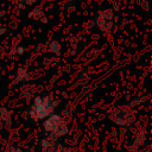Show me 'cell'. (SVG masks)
I'll return each mask as SVG.
<instances>
[{"label": "cell", "mask_w": 152, "mask_h": 152, "mask_svg": "<svg viewBox=\"0 0 152 152\" xmlns=\"http://www.w3.org/2000/svg\"><path fill=\"white\" fill-rule=\"evenodd\" d=\"M57 106H58V101L51 93H46L44 95H37L31 101L25 114L32 121L38 122L52 115Z\"/></svg>", "instance_id": "6da1fadb"}, {"label": "cell", "mask_w": 152, "mask_h": 152, "mask_svg": "<svg viewBox=\"0 0 152 152\" xmlns=\"http://www.w3.org/2000/svg\"><path fill=\"white\" fill-rule=\"evenodd\" d=\"M43 129L48 134V137L57 139L69 133V125L62 115L53 113L52 115L43 120Z\"/></svg>", "instance_id": "7a4b0ae2"}, {"label": "cell", "mask_w": 152, "mask_h": 152, "mask_svg": "<svg viewBox=\"0 0 152 152\" xmlns=\"http://www.w3.org/2000/svg\"><path fill=\"white\" fill-rule=\"evenodd\" d=\"M108 119L113 124H115L116 126H120V127L132 126L135 121L133 108L129 104H121V106L114 107L108 113Z\"/></svg>", "instance_id": "3957f363"}, {"label": "cell", "mask_w": 152, "mask_h": 152, "mask_svg": "<svg viewBox=\"0 0 152 152\" xmlns=\"http://www.w3.org/2000/svg\"><path fill=\"white\" fill-rule=\"evenodd\" d=\"M96 25L101 32H109L113 27V12L112 10H106L99 12L96 17Z\"/></svg>", "instance_id": "277c9868"}, {"label": "cell", "mask_w": 152, "mask_h": 152, "mask_svg": "<svg viewBox=\"0 0 152 152\" xmlns=\"http://www.w3.org/2000/svg\"><path fill=\"white\" fill-rule=\"evenodd\" d=\"M40 150L43 152H69L63 145L56 141L55 138L46 137L40 141Z\"/></svg>", "instance_id": "5b68a950"}, {"label": "cell", "mask_w": 152, "mask_h": 152, "mask_svg": "<svg viewBox=\"0 0 152 152\" xmlns=\"http://www.w3.org/2000/svg\"><path fill=\"white\" fill-rule=\"evenodd\" d=\"M31 81V75L30 71L25 66H19L13 74V84L14 86H21V84H27Z\"/></svg>", "instance_id": "8992f818"}, {"label": "cell", "mask_w": 152, "mask_h": 152, "mask_svg": "<svg viewBox=\"0 0 152 152\" xmlns=\"http://www.w3.org/2000/svg\"><path fill=\"white\" fill-rule=\"evenodd\" d=\"M13 110L2 106L0 107V128H10L12 126Z\"/></svg>", "instance_id": "52a82bcc"}, {"label": "cell", "mask_w": 152, "mask_h": 152, "mask_svg": "<svg viewBox=\"0 0 152 152\" xmlns=\"http://www.w3.org/2000/svg\"><path fill=\"white\" fill-rule=\"evenodd\" d=\"M145 141H146L145 133H144V132H139V133L135 135V139H134V142H133L132 147H128V150H129V151H137V150H139L140 147L144 146Z\"/></svg>", "instance_id": "ba28073f"}, {"label": "cell", "mask_w": 152, "mask_h": 152, "mask_svg": "<svg viewBox=\"0 0 152 152\" xmlns=\"http://www.w3.org/2000/svg\"><path fill=\"white\" fill-rule=\"evenodd\" d=\"M49 51L56 56H61V52H62V45L58 40H52L50 44H49Z\"/></svg>", "instance_id": "9c48e42d"}, {"label": "cell", "mask_w": 152, "mask_h": 152, "mask_svg": "<svg viewBox=\"0 0 152 152\" xmlns=\"http://www.w3.org/2000/svg\"><path fill=\"white\" fill-rule=\"evenodd\" d=\"M28 17L32 18V19H34V20H42V19L44 18L43 7H42V6H37V7H34V10L30 12Z\"/></svg>", "instance_id": "30bf717a"}, {"label": "cell", "mask_w": 152, "mask_h": 152, "mask_svg": "<svg viewBox=\"0 0 152 152\" xmlns=\"http://www.w3.org/2000/svg\"><path fill=\"white\" fill-rule=\"evenodd\" d=\"M11 52L13 55H23L25 52V49L21 45H19V44H14L12 46V49H11Z\"/></svg>", "instance_id": "8fae6325"}, {"label": "cell", "mask_w": 152, "mask_h": 152, "mask_svg": "<svg viewBox=\"0 0 152 152\" xmlns=\"http://www.w3.org/2000/svg\"><path fill=\"white\" fill-rule=\"evenodd\" d=\"M24 150L21 148V147H19V146H17V145H7L6 147H5V150H4V152H23Z\"/></svg>", "instance_id": "7c38bea8"}, {"label": "cell", "mask_w": 152, "mask_h": 152, "mask_svg": "<svg viewBox=\"0 0 152 152\" xmlns=\"http://www.w3.org/2000/svg\"><path fill=\"white\" fill-rule=\"evenodd\" d=\"M17 1L20 4H25V5H33L37 0H17Z\"/></svg>", "instance_id": "4fadbf2b"}, {"label": "cell", "mask_w": 152, "mask_h": 152, "mask_svg": "<svg viewBox=\"0 0 152 152\" xmlns=\"http://www.w3.org/2000/svg\"><path fill=\"white\" fill-rule=\"evenodd\" d=\"M5 33H6V27H5L2 24H0V37L4 36Z\"/></svg>", "instance_id": "5bb4252c"}, {"label": "cell", "mask_w": 152, "mask_h": 152, "mask_svg": "<svg viewBox=\"0 0 152 152\" xmlns=\"http://www.w3.org/2000/svg\"><path fill=\"white\" fill-rule=\"evenodd\" d=\"M144 8H145V10H148V7H147V2H146V1H144Z\"/></svg>", "instance_id": "9a60e30c"}, {"label": "cell", "mask_w": 152, "mask_h": 152, "mask_svg": "<svg viewBox=\"0 0 152 152\" xmlns=\"http://www.w3.org/2000/svg\"><path fill=\"white\" fill-rule=\"evenodd\" d=\"M23 152H33V151H32V150H24Z\"/></svg>", "instance_id": "2e32d148"}]
</instances>
